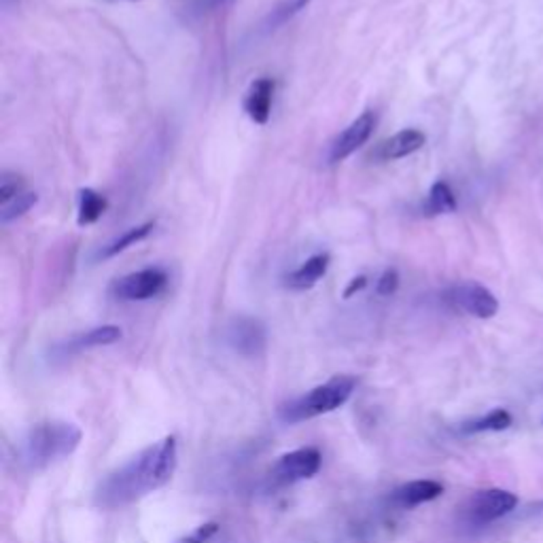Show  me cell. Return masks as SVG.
<instances>
[{
	"label": "cell",
	"instance_id": "obj_1",
	"mask_svg": "<svg viewBox=\"0 0 543 543\" xmlns=\"http://www.w3.org/2000/svg\"><path fill=\"white\" fill-rule=\"evenodd\" d=\"M178 463L176 439L168 436L138 452L98 484L94 501L98 508L117 509L151 495L172 480Z\"/></svg>",
	"mask_w": 543,
	"mask_h": 543
},
{
	"label": "cell",
	"instance_id": "obj_2",
	"mask_svg": "<svg viewBox=\"0 0 543 543\" xmlns=\"http://www.w3.org/2000/svg\"><path fill=\"white\" fill-rule=\"evenodd\" d=\"M83 433L75 423L66 420H47L38 423L25 433L19 444V461L25 469H47L79 448Z\"/></svg>",
	"mask_w": 543,
	"mask_h": 543
},
{
	"label": "cell",
	"instance_id": "obj_3",
	"mask_svg": "<svg viewBox=\"0 0 543 543\" xmlns=\"http://www.w3.org/2000/svg\"><path fill=\"white\" fill-rule=\"evenodd\" d=\"M357 387V380L353 376H334L325 385H318L312 388L310 393H306L304 397H299L291 404H287L280 410V418L285 423H302V420L323 417L342 407L350 399Z\"/></svg>",
	"mask_w": 543,
	"mask_h": 543
},
{
	"label": "cell",
	"instance_id": "obj_4",
	"mask_svg": "<svg viewBox=\"0 0 543 543\" xmlns=\"http://www.w3.org/2000/svg\"><path fill=\"white\" fill-rule=\"evenodd\" d=\"M518 506V497L503 488H488L476 493L465 506V520L474 527H487L503 518Z\"/></svg>",
	"mask_w": 543,
	"mask_h": 543
},
{
	"label": "cell",
	"instance_id": "obj_5",
	"mask_svg": "<svg viewBox=\"0 0 543 543\" xmlns=\"http://www.w3.org/2000/svg\"><path fill=\"white\" fill-rule=\"evenodd\" d=\"M168 285V274L159 267H146V270L132 272L119 278L113 285V296L124 302H145L159 296Z\"/></svg>",
	"mask_w": 543,
	"mask_h": 543
},
{
	"label": "cell",
	"instance_id": "obj_6",
	"mask_svg": "<svg viewBox=\"0 0 543 543\" xmlns=\"http://www.w3.org/2000/svg\"><path fill=\"white\" fill-rule=\"evenodd\" d=\"M446 302H448L452 308L461 310L465 315H471L476 318H493L497 312H499L497 297L480 283H463L452 287V289L446 293Z\"/></svg>",
	"mask_w": 543,
	"mask_h": 543
},
{
	"label": "cell",
	"instance_id": "obj_7",
	"mask_svg": "<svg viewBox=\"0 0 543 543\" xmlns=\"http://www.w3.org/2000/svg\"><path fill=\"white\" fill-rule=\"evenodd\" d=\"M321 463V452L317 448H299L287 452V455L278 458L277 465H274V476L285 484L310 480L312 476L318 474Z\"/></svg>",
	"mask_w": 543,
	"mask_h": 543
},
{
	"label": "cell",
	"instance_id": "obj_8",
	"mask_svg": "<svg viewBox=\"0 0 543 543\" xmlns=\"http://www.w3.org/2000/svg\"><path fill=\"white\" fill-rule=\"evenodd\" d=\"M376 127V115L374 111H366L357 117L342 134H337L334 143L329 146V164L344 162V159L353 156L357 149H361L372 136Z\"/></svg>",
	"mask_w": 543,
	"mask_h": 543
},
{
	"label": "cell",
	"instance_id": "obj_9",
	"mask_svg": "<svg viewBox=\"0 0 543 543\" xmlns=\"http://www.w3.org/2000/svg\"><path fill=\"white\" fill-rule=\"evenodd\" d=\"M227 342L236 353L245 357H257L266 348V327L251 317H238L229 323Z\"/></svg>",
	"mask_w": 543,
	"mask_h": 543
},
{
	"label": "cell",
	"instance_id": "obj_10",
	"mask_svg": "<svg viewBox=\"0 0 543 543\" xmlns=\"http://www.w3.org/2000/svg\"><path fill=\"white\" fill-rule=\"evenodd\" d=\"M272 100H274V81L267 76L253 81L251 87L245 96V111L251 121L259 126H266L270 121L272 113Z\"/></svg>",
	"mask_w": 543,
	"mask_h": 543
},
{
	"label": "cell",
	"instance_id": "obj_11",
	"mask_svg": "<svg viewBox=\"0 0 543 543\" xmlns=\"http://www.w3.org/2000/svg\"><path fill=\"white\" fill-rule=\"evenodd\" d=\"M444 487L436 480H414L407 484H401L399 488H395L393 493V503L397 508L412 509L417 506H423V503H429L437 497H442Z\"/></svg>",
	"mask_w": 543,
	"mask_h": 543
},
{
	"label": "cell",
	"instance_id": "obj_12",
	"mask_svg": "<svg viewBox=\"0 0 543 543\" xmlns=\"http://www.w3.org/2000/svg\"><path fill=\"white\" fill-rule=\"evenodd\" d=\"M329 255L327 253H318L312 255L310 259H306L297 270H293L289 277H287V287L296 291H304V289H312L318 280H321L325 274H327L329 267Z\"/></svg>",
	"mask_w": 543,
	"mask_h": 543
},
{
	"label": "cell",
	"instance_id": "obj_13",
	"mask_svg": "<svg viewBox=\"0 0 543 543\" xmlns=\"http://www.w3.org/2000/svg\"><path fill=\"white\" fill-rule=\"evenodd\" d=\"M119 340H121V329L117 325H102V327H94V329L83 331V334L73 336L66 344H64V350H66V353H81V350H87V348L111 347V344Z\"/></svg>",
	"mask_w": 543,
	"mask_h": 543
},
{
	"label": "cell",
	"instance_id": "obj_14",
	"mask_svg": "<svg viewBox=\"0 0 543 543\" xmlns=\"http://www.w3.org/2000/svg\"><path fill=\"white\" fill-rule=\"evenodd\" d=\"M427 143V136L420 130H401L385 140L380 146V157L382 159H401L412 156V153L420 151Z\"/></svg>",
	"mask_w": 543,
	"mask_h": 543
},
{
	"label": "cell",
	"instance_id": "obj_15",
	"mask_svg": "<svg viewBox=\"0 0 543 543\" xmlns=\"http://www.w3.org/2000/svg\"><path fill=\"white\" fill-rule=\"evenodd\" d=\"M106 197L100 196L98 191L94 189H81L79 191V216H76V223L79 226H92L100 219L102 215L106 213Z\"/></svg>",
	"mask_w": 543,
	"mask_h": 543
},
{
	"label": "cell",
	"instance_id": "obj_16",
	"mask_svg": "<svg viewBox=\"0 0 543 543\" xmlns=\"http://www.w3.org/2000/svg\"><path fill=\"white\" fill-rule=\"evenodd\" d=\"M153 229H156V221H146V223H143V226H136V227L127 229V232L121 234L117 240H113L111 245L102 248V251L98 253V257L100 259H111V257H115V255L127 251L130 246L138 245V242H143L146 236L153 232Z\"/></svg>",
	"mask_w": 543,
	"mask_h": 543
},
{
	"label": "cell",
	"instance_id": "obj_17",
	"mask_svg": "<svg viewBox=\"0 0 543 543\" xmlns=\"http://www.w3.org/2000/svg\"><path fill=\"white\" fill-rule=\"evenodd\" d=\"M457 210V197L452 194L450 185L444 181H437L429 191V197L425 202V215L437 216V215H448Z\"/></svg>",
	"mask_w": 543,
	"mask_h": 543
},
{
	"label": "cell",
	"instance_id": "obj_18",
	"mask_svg": "<svg viewBox=\"0 0 543 543\" xmlns=\"http://www.w3.org/2000/svg\"><path fill=\"white\" fill-rule=\"evenodd\" d=\"M308 5L310 0H283V3H278L270 13H267L264 28L267 32L278 30L280 25H285L287 22H291L293 17L299 15V13H302Z\"/></svg>",
	"mask_w": 543,
	"mask_h": 543
},
{
	"label": "cell",
	"instance_id": "obj_19",
	"mask_svg": "<svg viewBox=\"0 0 543 543\" xmlns=\"http://www.w3.org/2000/svg\"><path fill=\"white\" fill-rule=\"evenodd\" d=\"M509 425H512V414L508 410H501V407H497V410L488 412L487 417L478 418V420H471V423H465L461 427L463 433H484V431H506L509 429Z\"/></svg>",
	"mask_w": 543,
	"mask_h": 543
},
{
	"label": "cell",
	"instance_id": "obj_20",
	"mask_svg": "<svg viewBox=\"0 0 543 543\" xmlns=\"http://www.w3.org/2000/svg\"><path fill=\"white\" fill-rule=\"evenodd\" d=\"M38 202V196L35 191H24V194H19L17 197H13L11 202H6L0 206V221L3 223H9V221H15L19 216H24L28 210L35 206Z\"/></svg>",
	"mask_w": 543,
	"mask_h": 543
},
{
	"label": "cell",
	"instance_id": "obj_21",
	"mask_svg": "<svg viewBox=\"0 0 543 543\" xmlns=\"http://www.w3.org/2000/svg\"><path fill=\"white\" fill-rule=\"evenodd\" d=\"M28 191L25 187V181L19 175H13V172H3L0 175V206L6 202H11L13 197Z\"/></svg>",
	"mask_w": 543,
	"mask_h": 543
},
{
	"label": "cell",
	"instance_id": "obj_22",
	"mask_svg": "<svg viewBox=\"0 0 543 543\" xmlns=\"http://www.w3.org/2000/svg\"><path fill=\"white\" fill-rule=\"evenodd\" d=\"M219 533V525L216 522H206V525L197 527L194 533H189L187 538H183L181 543H206Z\"/></svg>",
	"mask_w": 543,
	"mask_h": 543
},
{
	"label": "cell",
	"instance_id": "obj_23",
	"mask_svg": "<svg viewBox=\"0 0 543 543\" xmlns=\"http://www.w3.org/2000/svg\"><path fill=\"white\" fill-rule=\"evenodd\" d=\"M399 287V274L395 270H387L376 283V293L378 296H393Z\"/></svg>",
	"mask_w": 543,
	"mask_h": 543
},
{
	"label": "cell",
	"instance_id": "obj_24",
	"mask_svg": "<svg viewBox=\"0 0 543 543\" xmlns=\"http://www.w3.org/2000/svg\"><path fill=\"white\" fill-rule=\"evenodd\" d=\"M232 3V0H196L194 9L197 13H206V11H215V9H221V6H226Z\"/></svg>",
	"mask_w": 543,
	"mask_h": 543
},
{
	"label": "cell",
	"instance_id": "obj_25",
	"mask_svg": "<svg viewBox=\"0 0 543 543\" xmlns=\"http://www.w3.org/2000/svg\"><path fill=\"white\" fill-rule=\"evenodd\" d=\"M367 287V278L366 277H357V278H353L350 280V285L347 287V291H344V297H353L355 293H359V291H363Z\"/></svg>",
	"mask_w": 543,
	"mask_h": 543
},
{
	"label": "cell",
	"instance_id": "obj_26",
	"mask_svg": "<svg viewBox=\"0 0 543 543\" xmlns=\"http://www.w3.org/2000/svg\"><path fill=\"white\" fill-rule=\"evenodd\" d=\"M11 3H13V0H3V5H5V6H6V5H11Z\"/></svg>",
	"mask_w": 543,
	"mask_h": 543
}]
</instances>
